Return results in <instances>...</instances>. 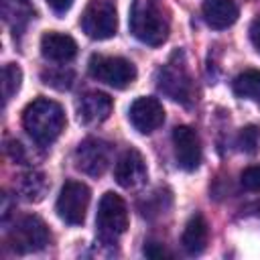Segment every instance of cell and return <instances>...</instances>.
I'll return each instance as SVG.
<instances>
[{
	"mask_svg": "<svg viewBox=\"0 0 260 260\" xmlns=\"http://www.w3.org/2000/svg\"><path fill=\"white\" fill-rule=\"evenodd\" d=\"M114 102L108 93L104 91H87L81 95L77 102V118L85 126L102 124L110 114H112Z\"/></svg>",
	"mask_w": 260,
	"mask_h": 260,
	"instance_id": "obj_13",
	"label": "cell"
},
{
	"mask_svg": "<svg viewBox=\"0 0 260 260\" xmlns=\"http://www.w3.org/2000/svg\"><path fill=\"white\" fill-rule=\"evenodd\" d=\"M81 28L89 39L106 41L118 30V14L114 4L106 0H91L81 16Z\"/></svg>",
	"mask_w": 260,
	"mask_h": 260,
	"instance_id": "obj_8",
	"label": "cell"
},
{
	"mask_svg": "<svg viewBox=\"0 0 260 260\" xmlns=\"http://www.w3.org/2000/svg\"><path fill=\"white\" fill-rule=\"evenodd\" d=\"M47 6L55 12V14H65L71 6H73V0H47Z\"/></svg>",
	"mask_w": 260,
	"mask_h": 260,
	"instance_id": "obj_25",
	"label": "cell"
},
{
	"mask_svg": "<svg viewBox=\"0 0 260 260\" xmlns=\"http://www.w3.org/2000/svg\"><path fill=\"white\" fill-rule=\"evenodd\" d=\"M65 122L67 120H65V112H63L61 104H57L55 100H49V98L32 100L22 112L24 130L41 146L53 144L61 136Z\"/></svg>",
	"mask_w": 260,
	"mask_h": 260,
	"instance_id": "obj_1",
	"label": "cell"
},
{
	"mask_svg": "<svg viewBox=\"0 0 260 260\" xmlns=\"http://www.w3.org/2000/svg\"><path fill=\"white\" fill-rule=\"evenodd\" d=\"M177 59H179V51L173 53V57L169 59V63L158 69L156 85L171 100L181 102L183 106H189L193 102V95H195L193 79H191V75L187 71L185 61H177Z\"/></svg>",
	"mask_w": 260,
	"mask_h": 260,
	"instance_id": "obj_4",
	"label": "cell"
},
{
	"mask_svg": "<svg viewBox=\"0 0 260 260\" xmlns=\"http://www.w3.org/2000/svg\"><path fill=\"white\" fill-rule=\"evenodd\" d=\"M146 162L136 148H128L120 154L114 167V179L124 189H136L146 181Z\"/></svg>",
	"mask_w": 260,
	"mask_h": 260,
	"instance_id": "obj_12",
	"label": "cell"
},
{
	"mask_svg": "<svg viewBox=\"0 0 260 260\" xmlns=\"http://www.w3.org/2000/svg\"><path fill=\"white\" fill-rule=\"evenodd\" d=\"M87 71L93 79L114 87L124 89L132 85L136 79V67L132 61L124 57H108V55H91L87 63Z\"/></svg>",
	"mask_w": 260,
	"mask_h": 260,
	"instance_id": "obj_5",
	"label": "cell"
},
{
	"mask_svg": "<svg viewBox=\"0 0 260 260\" xmlns=\"http://www.w3.org/2000/svg\"><path fill=\"white\" fill-rule=\"evenodd\" d=\"M6 152L16 160V162H20L22 158H24V152H22V146H20V142H16V140H10L8 142V146H6Z\"/></svg>",
	"mask_w": 260,
	"mask_h": 260,
	"instance_id": "obj_27",
	"label": "cell"
},
{
	"mask_svg": "<svg viewBox=\"0 0 260 260\" xmlns=\"http://www.w3.org/2000/svg\"><path fill=\"white\" fill-rule=\"evenodd\" d=\"M51 240L47 223L37 215H22L8 234V244L16 254L43 250Z\"/></svg>",
	"mask_w": 260,
	"mask_h": 260,
	"instance_id": "obj_7",
	"label": "cell"
},
{
	"mask_svg": "<svg viewBox=\"0 0 260 260\" xmlns=\"http://www.w3.org/2000/svg\"><path fill=\"white\" fill-rule=\"evenodd\" d=\"M130 30L132 35L148 45L158 47L169 37V16L158 0H138L130 12Z\"/></svg>",
	"mask_w": 260,
	"mask_h": 260,
	"instance_id": "obj_2",
	"label": "cell"
},
{
	"mask_svg": "<svg viewBox=\"0 0 260 260\" xmlns=\"http://www.w3.org/2000/svg\"><path fill=\"white\" fill-rule=\"evenodd\" d=\"M250 41H252L254 49L260 53V16L254 18L252 24H250Z\"/></svg>",
	"mask_w": 260,
	"mask_h": 260,
	"instance_id": "obj_26",
	"label": "cell"
},
{
	"mask_svg": "<svg viewBox=\"0 0 260 260\" xmlns=\"http://www.w3.org/2000/svg\"><path fill=\"white\" fill-rule=\"evenodd\" d=\"M258 144H260V128L250 124L246 128H242L240 136H238V146L246 152V154H254L258 150Z\"/></svg>",
	"mask_w": 260,
	"mask_h": 260,
	"instance_id": "obj_21",
	"label": "cell"
},
{
	"mask_svg": "<svg viewBox=\"0 0 260 260\" xmlns=\"http://www.w3.org/2000/svg\"><path fill=\"white\" fill-rule=\"evenodd\" d=\"M43 83L55 87V89H69L73 83V73L65 71V69H51V71H43Z\"/></svg>",
	"mask_w": 260,
	"mask_h": 260,
	"instance_id": "obj_22",
	"label": "cell"
},
{
	"mask_svg": "<svg viewBox=\"0 0 260 260\" xmlns=\"http://www.w3.org/2000/svg\"><path fill=\"white\" fill-rule=\"evenodd\" d=\"M2 85H4V102H8L20 87V81H22V71L18 65L14 63H8L4 65V71H2Z\"/></svg>",
	"mask_w": 260,
	"mask_h": 260,
	"instance_id": "obj_20",
	"label": "cell"
},
{
	"mask_svg": "<svg viewBox=\"0 0 260 260\" xmlns=\"http://www.w3.org/2000/svg\"><path fill=\"white\" fill-rule=\"evenodd\" d=\"M18 191L26 201H41L47 193V179L39 171L24 173L18 181Z\"/></svg>",
	"mask_w": 260,
	"mask_h": 260,
	"instance_id": "obj_18",
	"label": "cell"
},
{
	"mask_svg": "<svg viewBox=\"0 0 260 260\" xmlns=\"http://www.w3.org/2000/svg\"><path fill=\"white\" fill-rule=\"evenodd\" d=\"M73 160L77 171L89 177H102L112 160V144L102 138H85L75 148Z\"/></svg>",
	"mask_w": 260,
	"mask_h": 260,
	"instance_id": "obj_9",
	"label": "cell"
},
{
	"mask_svg": "<svg viewBox=\"0 0 260 260\" xmlns=\"http://www.w3.org/2000/svg\"><path fill=\"white\" fill-rule=\"evenodd\" d=\"M242 187L246 191H260V165L248 167L246 171H242Z\"/></svg>",
	"mask_w": 260,
	"mask_h": 260,
	"instance_id": "obj_23",
	"label": "cell"
},
{
	"mask_svg": "<svg viewBox=\"0 0 260 260\" xmlns=\"http://www.w3.org/2000/svg\"><path fill=\"white\" fill-rule=\"evenodd\" d=\"M2 14H4V20L10 22L14 30H18L28 20L32 10L28 0H2Z\"/></svg>",
	"mask_w": 260,
	"mask_h": 260,
	"instance_id": "obj_19",
	"label": "cell"
},
{
	"mask_svg": "<svg viewBox=\"0 0 260 260\" xmlns=\"http://www.w3.org/2000/svg\"><path fill=\"white\" fill-rule=\"evenodd\" d=\"M128 120L140 134H150L165 122V108L156 98H138L128 110Z\"/></svg>",
	"mask_w": 260,
	"mask_h": 260,
	"instance_id": "obj_11",
	"label": "cell"
},
{
	"mask_svg": "<svg viewBox=\"0 0 260 260\" xmlns=\"http://www.w3.org/2000/svg\"><path fill=\"white\" fill-rule=\"evenodd\" d=\"M173 146H175V158L177 165L183 171H195L201 162V140L199 134L191 126H177L173 130Z\"/></svg>",
	"mask_w": 260,
	"mask_h": 260,
	"instance_id": "obj_10",
	"label": "cell"
},
{
	"mask_svg": "<svg viewBox=\"0 0 260 260\" xmlns=\"http://www.w3.org/2000/svg\"><path fill=\"white\" fill-rule=\"evenodd\" d=\"M201 12H203L205 22L211 28L221 30V28L232 26L238 20L240 10H238L236 0H203Z\"/></svg>",
	"mask_w": 260,
	"mask_h": 260,
	"instance_id": "obj_15",
	"label": "cell"
},
{
	"mask_svg": "<svg viewBox=\"0 0 260 260\" xmlns=\"http://www.w3.org/2000/svg\"><path fill=\"white\" fill-rule=\"evenodd\" d=\"M91 201V191L81 181H65L59 191L55 211L67 225H81Z\"/></svg>",
	"mask_w": 260,
	"mask_h": 260,
	"instance_id": "obj_6",
	"label": "cell"
},
{
	"mask_svg": "<svg viewBox=\"0 0 260 260\" xmlns=\"http://www.w3.org/2000/svg\"><path fill=\"white\" fill-rule=\"evenodd\" d=\"M128 207L120 195L114 191H108L102 195L95 215V225L100 240L106 244H114L126 230H128Z\"/></svg>",
	"mask_w": 260,
	"mask_h": 260,
	"instance_id": "obj_3",
	"label": "cell"
},
{
	"mask_svg": "<svg viewBox=\"0 0 260 260\" xmlns=\"http://www.w3.org/2000/svg\"><path fill=\"white\" fill-rule=\"evenodd\" d=\"M41 55L53 63H69L77 55V43L65 32L49 30L41 37Z\"/></svg>",
	"mask_w": 260,
	"mask_h": 260,
	"instance_id": "obj_14",
	"label": "cell"
},
{
	"mask_svg": "<svg viewBox=\"0 0 260 260\" xmlns=\"http://www.w3.org/2000/svg\"><path fill=\"white\" fill-rule=\"evenodd\" d=\"M207 238H209V225H207L205 217L201 213L191 215L189 221L185 223V230L181 236V244H183L185 252L191 256L201 254L207 246Z\"/></svg>",
	"mask_w": 260,
	"mask_h": 260,
	"instance_id": "obj_16",
	"label": "cell"
},
{
	"mask_svg": "<svg viewBox=\"0 0 260 260\" xmlns=\"http://www.w3.org/2000/svg\"><path fill=\"white\" fill-rule=\"evenodd\" d=\"M232 89L238 98L256 100L260 98V69H246L232 81Z\"/></svg>",
	"mask_w": 260,
	"mask_h": 260,
	"instance_id": "obj_17",
	"label": "cell"
},
{
	"mask_svg": "<svg viewBox=\"0 0 260 260\" xmlns=\"http://www.w3.org/2000/svg\"><path fill=\"white\" fill-rule=\"evenodd\" d=\"M144 256L146 258H152V260H158V258H171V254L156 242H148L144 246Z\"/></svg>",
	"mask_w": 260,
	"mask_h": 260,
	"instance_id": "obj_24",
	"label": "cell"
}]
</instances>
